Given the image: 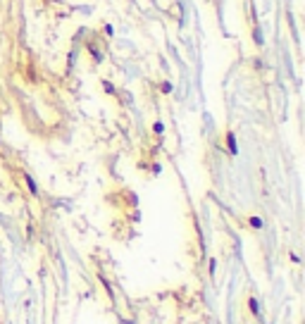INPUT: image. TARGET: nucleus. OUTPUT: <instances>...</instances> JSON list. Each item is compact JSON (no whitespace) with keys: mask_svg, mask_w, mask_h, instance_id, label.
<instances>
[{"mask_svg":"<svg viewBox=\"0 0 305 324\" xmlns=\"http://www.w3.org/2000/svg\"><path fill=\"white\" fill-rule=\"evenodd\" d=\"M250 224H253V227H255V229H260V227H263V222L257 220V217H253V220H250Z\"/></svg>","mask_w":305,"mask_h":324,"instance_id":"f03ea898","label":"nucleus"},{"mask_svg":"<svg viewBox=\"0 0 305 324\" xmlns=\"http://www.w3.org/2000/svg\"><path fill=\"white\" fill-rule=\"evenodd\" d=\"M227 145H229V150L236 153V141H234V134H229L227 136Z\"/></svg>","mask_w":305,"mask_h":324,"instance_id":"f257e3e1","label":"nucleus"}]
</instances>
